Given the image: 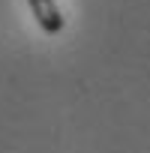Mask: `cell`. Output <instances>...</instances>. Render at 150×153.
<instances>
[{
	"label": "cell",
	"mask_w": 150,
	"mask_h": 153,
	"mask_svg": "<svg viewBox=\"0 0 150 153\" xmlns=\"http://www.w3.org/2000/svg\"><path fill=\"white\" fill-rule=\"evenodd\" d=\"M27 6H30V12H33V18H36V24L45 36H60L63 33L66 18L57 6V0H27Z\"/></svg>",
	"instance_id": "cell-1"
}]
</instances>
